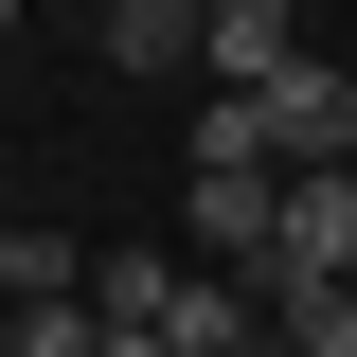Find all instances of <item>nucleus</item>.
<instances>
[{
	"label": "nucleus",
	"mask_w": 357,
	"mask_h": 357,
	"mask_svg": "<svg viewBox=\"0 0 357 357\" xmlns=\"http://www.w3.org/2000/svg\"><path fill=\"white\" fill-rule=\"evenodd\" d=\"M268 197H286V161H197V197H178V215H197V268H250Z\"/></svg>",
	"instance_id": "7ed1b4c3"
},
{
	"label": "nucleus",
	"mask_w": 357,
	"mask_h": 357,
	"mask_svg": "<svg viewBox=\"0 0 357 357\" xmlns=\"http://www.w3.org/2000/svg\"><path fill=\"white\" fill-rule=\"evenodd\" d=\"M232 357H304V340H268V321H250V340H232Z\"/></svg>",
	"instance_id": "9d476101"
},
{
	"label": "nucleus",
	"mask_w": 357,
	"mask_h": 357,
	"mask_svg": "<svg viewBox=\"0 0 357 357\" xmlns=\"http://www.w3.org/2000/svg\"><path fill=\"white\" fill-rule=\"evenodd\" d=\"M250 321H268V340H304V357H357V286H268Z\"/></svg>",
	"instance_id": "0eeeda50"
},
{
	"label": "nucleus",
	"mask_w": 357,
	"mask_h": 357,
	"mask_svg": "<svg viewBox=\"0 0 357 357\" xmlns=\"http://www.w3.org/2000/svg\"><path fill=\"white\" fill-rule=\"evenodd\" d=\"M89 340H107V321H89L72 286H54V304H0V357H89Z\"/></svg>",
	"instance_id": "6e6552de"
},
{
	"label": "nucleus",
	"mask_w": 357,
	"mask_h": 357,
	"mask_svg": "<svg viewBox=\"0 0 357 357\" xmlns=\"http://www.w3.org/2000/svg\"><path fill=\"white\" fill-rule=\"evenodd\" d=\"M143 340H161V357H232V340H250V286H232V268H178Z\"/></svg>",
	"instance_id": "39448f33"
},
{
	"label": "nucleus",
	"mask_w": 357,
	"mask_h": 357,
	"mask_svg": "<svg viewBox=\"0 0 357 357\" xmlns=\"http://www.w3.org/2000/svg\"><path fill=\"white\" fill-rule=\"evenodd\" d=\"M250 143H268V161H357V72H340V54H286V72H268L250 89Z\"/></svg>",
	"instance_id": "f03ea898"
},
{
	"label": "nucleus",
	"mask_w": 357,
	"mask_h": 357,
	"mask_svg": "<svg viewBox=\"0 0 357 357\" xmlns=\"http://www.w3.org/2000/svg\"><path fill=\"white\" fill-rule=\"evenodd\" d=\"M54 286H72V232H18L0 215V304H54Z\"/></svg>",
	"instance_id": "1a4fd4ad"
},
{
	"label": "nucleus",
	"mask_w": 357,
	"mask_h": 357,
	"mask_svg": "<svg viewBox=\"0 0 357 357\" xmlns=\"http://www.w3.org/2000/svg\"><path fill=\"white\" fill-rule=\"evenodd\" d=\"M89 357H161V340H89Z\"/></svg>",
	"instance_id": "9b49d317"
},
{
	"label": "nucleus",
	"mask_w": 357,
	"mask_h": 357,
	"mask_svg": "<svg viewBox=\"0 0 357 357\" xmlns=\"http://www.w3.org/2000/svg\"><path fill=\"white\" fill-rule=\"evenodd\" d=\"M197 54H215V89H268L304 54V0H197Z\"/></svg>",
	"instance_id": "20e7f679"
},
{
	"label": "nucleus",
	"mask_w": 357,
	"mask_h": 357,
	"mask_svg": "<svg viewBox=\"0 0 357 357\" xmlns=\"http://www.w3.org/2000/svg\"><path fill=\"white\" fill-rule=\"evenodd\" d=\"M197 54V0H107V72H178Z\"/></svg>",
	"instance_id": "423d86ee"
},
{
	"label": "nucleus",
	"mask_w": 357,
	"mask_h": 357,
	"mask_svg": "<svg viewBox=\"0 0 357 357\" xmlns=\"http://www.w3.org/2000/svg\"><path fill=\"white\" fill-rule=\"evenodd\" d=\"M268 286H357V161H286L268 250H250V304H268Z\"/></svg>",
	"instance_id": "f257e3e1"
}]
</instances>
